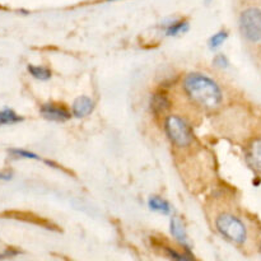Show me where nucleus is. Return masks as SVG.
<instances>
[{"mask_svg":"<svg viewBox=\"0 0 261 261\" xmlns=\"http://www.w3.org/2000/svg\"><path fill=\"white\" fill-rule=\"evenodd\" d=\"M184 89L195 103L205 110H214L222 103L223 96L219 86L203 74H189L184 81Z\"/></svg>","mask_w":261,"mask_h":261,"instance_id":"nucleus-1","label":"nucleus"},{"mask_svg":"<svg viewBox=\"0 0 261 261\" xmlns=\"http://www.w3.org/2000/svg\"><path fill=\"white\" fill-rule=\"evenodd\" d=\"M216 226L217 229H218L227 240H229V241L233 242V244L242 245L246 241V227H245V224L242 223L239 218H236V217L232 216V214H221V216L217 218Z\"/></svg>","mask_w":261,"mask_h":261,"instance_id":"nucleus-2","label":"nucleus"},{"mask_svg":"<svg viewBox=\"0 0 261 261\" xmlns=\"http://www.w3.org/2000/svg\"><path fill=\"white\" fill-rule=\"evenodd\" d=\"M166 132L171 142L178 148H185L193 143V132L184 119L178 116H168L166 119Z\"/></svg>","mask_w":261,"mask_h":261,"instance_id":"nucleus-3","label":"nucleus"},{"mask_svg":"<svg viewBox=\"0 0 261 261\" xmlns=\"http://www.w3.org/2000/svg\"><path fill=\"white\" fill-rule=\"evenodd\" d=\"M240 30L242 36L250 42L261 41V10L250 8L242 12L240 17Z\"/></svg>","mask_w":261,"mask_h":261,"instance_id":"nucleus-4","label":"nucleus"},{"mask_svg":"<svg viewBox=\"0 0 261 261\" xmlns=\"http://www.w3.org/2000/svg\"><path fill=\"white\" fill-rule=\"evenodd\" d=\"M41 114L43 117L51 121H66L70 119V112L64 107L55 103H46L41 107Z\"/></svg>","mask_w":261,"mask_h":261,"instance_id":"nucleus-5","label":"nucleus"},{"mask_svg":"<svg viewBox=\"0 0 261 261\" xmlns=\"http://www.w3.org/2000/svg\"><path fill=\"white\" fill-rule=\"evenodd\" d=\"M93 109L94 103L89 97H79L73 103V114L78 119H82V117H86L88 115H91Z\"/></svg>","mask_w":261,"mask_h":261,"instance_id":"nucleus-6","label":"nucleus"},{"mask_svg":"<svg viewBox=\"0 0 261 261\" xmlns=\"http://www.w3.org/2000/svg\"><path fill=\"white\" fill-rule=\"evenodd\" d=\"M247 162L250 163L254 170L261 172V139L255 140L251 143L250 148L247 149Z\"/></svg>","mask_w":261,"mask_h":261,"instance_id":"nucleus-7","label":"nucleus"},{"mask_svg":"<svg viewBox=\"0 0 261 261\" xmlns=\"http://www.w3.org/2000/svg\"><path fill=\"white\" fill-rule=\"evenodd\" d=\"M170 228H171V233H172V236L175 237L178 242L186 245V242H188V236H186V231L182 222H181L178 218H172L171 219Z\"/></svg>","mask_w":261,"mask_h":261,"instance_id":"nucleus-8","label":"nucleus"},{"mask_svg":"<svg viewBox=\"0 0 261 261\" xmlns=\"http://www.w3.org/2000/svg\"><path fill=\"white\" fill-rule=\"evenodd\" d=\"M148 205H149V208L152 209V211L158 212V213H162V214H170L171 213L170 204H168L166 200H163V199L157 198V196H154V198H150Z\"/></svg>","mask_w":261,"mask_h":261,"instance_id":"nucleus-9","label":"nucleus"},{"mask_svg":"<svg viewBox=\"0 0 261 261\" xmlns=\"http://www.w3.org/2000/svg\"><path fill=\"white\" fill-rule=\"evenodd\" d=\"M22 117L18 116L13 110L5 109L0 111V126L2 125H10V124H17V122L22 121Z\"/></svg>","mask_w":261,"mask_h":261,"instance_id":"nucleus-10","label":"nucleus"},{"mask_svg":"<svg viewBox=\"0 0 261 261\" xmlns=\"http://www.w3.org/2000/svg\"><path fill=\"white\" fill-rule=\"evenodd\" d=\"M28 71L31 73V75L36 79H40V81H47L51 76L50 69L45 68V66H36V65H28Z\"/></svg>","mask_w":261,"mask_h":261,"instance_id":"nucleus-11","label":"nucleus"},{"mask_svg":"<svg viewBox=\"0 0 261 261\" xmlns=\"http://www.w3.org/2000/svg\"><path fill=\"white\" fill-rule=\"evenodd\" d=\"M168 106H170V102L162 94H155L152 98V107L155 112L165 111V110H167Z\"/></svg>","mask_w":261,"mask_h":261,"instance_id":"nucleus-12","label":"nucleus"},{"mask_svg":"<svg viewBox=\"0 0 261 261\" xmlns=\"http://www.w3.org/2000/svg\"><path fill=\"white\" fill-rule=\"evenodd\" d=\"M188 27H189V23L185 22V20L176 22L167 28V31H166V35L176 36V35H178V33H181V32H184V31L188 30Z\"/></svg>","mask_w":261,"mask_h":261,"instance_id":"nucleus-13","label":"nucleus"},{"mask_svg":"<svg viewBox=\"0 0 261 261\" xmlns=\"http://www.w3.org/2000/svg\"><path fill=\"white\" fill-rule=\"evenodd\" d=\"M227 37H228V33H227L226 31H221V32L216 33L214 36H212L211 42H209L211 43V47L212 48L219 47V46H221L222 43L227 40Z\"/></svg>","mask_w":261,"mask_h":261,"instance_id":"nucleus-14","label":"nucleus"},{"mask_svg":"<svg viewBox=\"0 0 261 261\" xmlns=\"http://www.w3.org/2000/svg\"><path fill=\"white\" fill-rule=\"evenodd\" d=\"M10 152L13 153L14 155H18V157H23V158H30V160H40L37 154L32 152H28L25 149H12Z\"/></svg>","mask_w":261,"mask_h":261,"instance_id":"nucleus-15","label":"nucleus"},{"mask_svg":"<svg viewBox=\"0 0 261 261\" xmlns=\"http://www.w3.org/2000/svg\"><path fill=\"white\" fill-rule=\"evenodd\" d=\"M214 63H216L219 68H226V66L228 65V61H227V59L224 58V56H217Z\"/></svg>","mask_w":261,"mask_h":261,"instance_id":"nucleus-16","label":"nucleus"},{"mask_svg":"<svg viewBox=\"0 0 261 261\" xmlns=\"http://www.w3.org/2000/svg\"><path fill=\"white\" fill-rule=\"evenodd\" d=\"M9 175H3V173H0V180H9Z\"/></svg>","mask_w":261,"mask_h":261,"instance_id":"nucleus-17","label":"nucleus"}]
</instances>
